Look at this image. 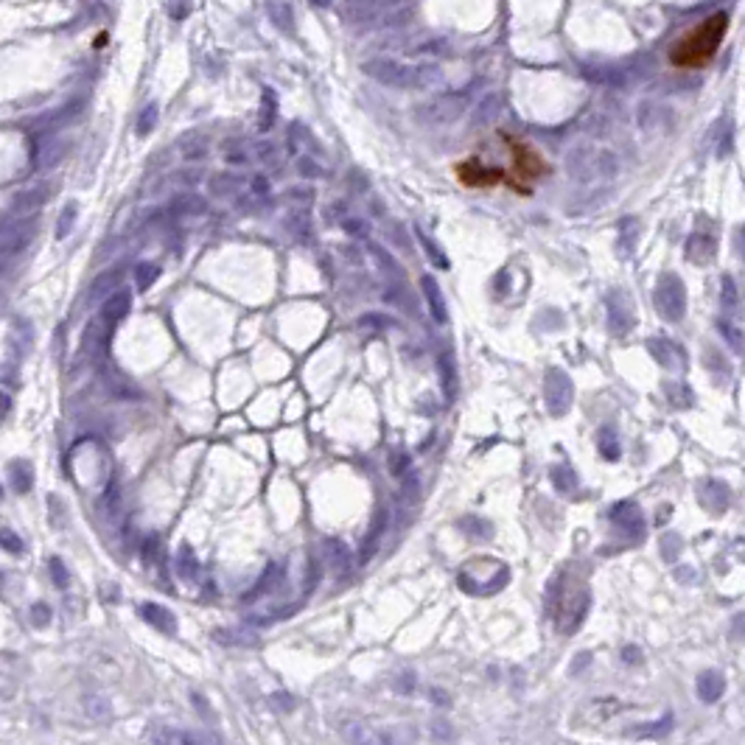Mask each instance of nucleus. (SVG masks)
I'll return each instance as SVG.
<instances>
[{
	"mask_svg": "<svg viewBox=\"0 0 745 745\" xmlns=\"http://www.w3.org/2000/svg\"><path fill=\"white\" fill-rule=\"evenodd\" d=\"M726 31H729V14L726 12L709 14L706 20L695 23L689 31H684L681 37L669 45V54H667L669 65L678 67V70H703L720 54Z\"/></svg>",
	"mask_w": 745,
	"mask_h": 745,
	"instance_id": "obj_1",
	"label": "nucleus"
},
{
	"mask_svg": "<svg viewBox=\"0 0 745 745\" xmlns=\"http://www.w3.org/2000/svg\"><path fill=\"white\" fill-rule=\"evenodd\" d=\"M653 306L661 319L667 323H681L687 317V286L676 272H664L656 280L653 289Z\"/></svg>",
	"mask_w": 745,
	"mask_h": 745,
	"instance_id": "obj_2",
	"label": "nucleus"
},
{
	"mask_svg": "<svg viewBox=\"0 0 745 745\" xmlns=\"http://www.w3.org/2000/svg\"><path fill=\"white\" fill-rule=\"evenodd\" d=\"M575 401V384L572 378L566 376L560 367H549L547 376H544V404H547V412L552 417H560L569 412Z\"/></svg>",
	"mask_w": 745,
	"mask_h": 745,
	"instance_id": "obj_3",
	"label": "nucleus"
},
{
	"mask_svg": "<svg viewBox=\"0 0 745 745\" xmlns=\"http://www.w3.org/2000/svg\"><path fill=\"white\" fill-rule=\"evenodd\" d=\"M606 308H608V328L614 336H628L636 325V311L630 306L628 292L614 289L606 295Z\"/></svg>",
	"mask_w": 745,
	"mask_h": 745,
	"instance_id": "obj_4",
	"label": "nucleus"
},
{
	"mask_svg": "<svg viewBox=\"0 0 745 745\" xmlns=\"http://www.w3.org/2000/svg\"><path fill=\"white\" fill-rule=\"evenodd\" d=\"M608 518L617 524L619 532H625L630 541H642L645 538V518H642V510H639V505L633 499L617 502L608 510Z\"/></svg>",
	"mask_w": 745,
	"mask_h": 745,
	"instance_id": "obj_5",
	"label": "nucleus"
},
{
	"mask_svg": "<svg viewBox=\"0 0 745 745\" xmlns=\"http://www.w3.org/2000/svg\"><path fill=\"white\" fill-rule=\"evenodd\" d=\"M647 350H650V356L667 367V370H681L687 367V350L678 347L676 342H669V339H650L647 342Z\"/></svg>",
	"mask_w": 745,
	"mask_h": 745,
	"instance_id": "obj_6",
	"label": "nucleus"
},
{
	"mask_svg": "<svg viewBox=\"0 0 745 745\" xmlns=\"http://www.w3.org/2000/svg\"><path fill=\"white\" fill-rule=\"evenodd\" d=\"M715 255H718V238H715V233H700V230H695L692 236H689V241H687V258L692 261V264H712L715 261Z\"/></svg>",
	"mask_w": 745,
	"mask_h": 745,
	"instance_id": "obj_7",
	"label": "nucleus"
},
{
	"mask_svg": "<svg viewBox=\"0 0 745 745\" xmlns=\"http://www.w3.org/2000/svg\"><path fill=\"white\" fill-rule=\"evenodd\" d=\"M420 289H423L426 306H429V314L435 317V323L446 325L448 323V306L443 300V289H440V283L435 280V275H423L420 277Z\"/></svg>",
	"mask_w": 745,
	"mask_h": 745,
	"instance_id": "obj_8",
	"label": "nucleus"
},
{
	"mask_svg": "<svg viewBox=\"0 0 745 745\" xmlns=\"http://www.w3.org/2000/svg\"><path fill=\"white\" fill-rule=\"evenodd\" d=\"M729 502H731V490L726 482L720 479H706L700 485V505L709 510V513H723L729 510Z\"/></svg>",
	"mask_w": 745,
	"mask_h": 745,
	"instance_id": "obj_9",
	"label": "nucleus"
},
{
	"mask_svg": "<svg viewBox=\"0 0 745 745\" xmlns=\"http://www.w3.org/2000/svg\"><path fill=\"white\" fill-rule=\"evenodd\" d=\"M323 555H325V563L328 569L336 575V577H347L350 569H353V558L347 552V547L339 541V538H328L323 544Z\"/></svg>",
	"mask_w": 745,
	"mask_h": 745,
	"instance_id": "obj_10",
	"label": "nucleus"
},
{
	"mask_svg": "<svg viewBox=\"0 0 745 745\" xmlns=\"http://www.w3.org/2000/svg\"><path fill=\"white\" fill-rule=\"evenodd\" d=\"M437 373H440V387H443V398L446 404H454L457 401V393H459V378H457V362L451 356V350H443L440 359H437Z\"/></svg>",
	"mask_w": 745,
	"mask_h": 745,
	"instance_id": "obj_11",
	"label": "nucleus"
},
{
	"mask_svg": "<svg viewBox=\"0 0 745 745\" xmlns=\"http://www.w3.org/2000/svg\"><path fill=\"white\" fill-rule=\"evenodd\" d=\"M106 342H110V323L104 319H93L84 331V350L93 359H104L106 356Z\"/></svg>",
	"mask_w": 745,
	"mask_h": 745,
	"instance_id": "obj_12",
	"label": "nucleus"
},
{
	"mask_svg": "<svg viewBox=\"0 0 745 745\" xmlns=\"http://www.w3.org/2000/svg\"><path fill=\"white\" fill-rule=\"evenodd\" d=\"M154 742L163 745H202V742H219L216 734H196V731H183V729H160L152 734Z\"/></svg>",
	"mask_w": 745,
	"mask_h": 745,
	"instance_id": "obj_13",
	"label": "nucleus"
},
{
	"mask_svg": "<svg viewBox=\"0 0 745 745\" xmlns=\"http://www.w3.org/2000/svg\"><path fill=\"white\" fill-rule=\"evenodd\" d=\"M726 692V678L720 676L718 669H706L698 676V698L703 703H718Z\"/></svg>",
	"mask_w": 745,
	"mask_h": 745,
	"instance_id": "obj_14",
	"label": "nucleus"
},
{
	"mask_svg": "<svg viewBox=\"0 0 745 745\" xmlns=\"http://www.w3.org/2000/svg\"><path fill=\"white\" fill-rule=\"evenodd\" d=\"M129 308H132V295L129 292H113L110 297H104V303H101V319H104V323H110V325H115V323H121V319L129 314Z\"/></svg>",
	"mask_w": 745,
	"mask_h": 745,
	"instance_id": "obj_15",
	"label": "nucleus"
},
{
	"mask_svg": "<svg viewBox=\"0 0 745 745\" xmlns=\"http://www.w3.org/2000/svg\"><path fill=\"white\" fill-rule=\"evenodd\" d=\"M283 577H286V569H283V563H269L266 566V572H264V577L244 594V602H253V599H261L264 594H269L272 588H277L280 583H283Z\"/></svg>",
	"mask_w": 745,
	"mask_h": 745,
	"instance_id": "obj_16",
	"label": "nucleus"
},
{
	"mask_svg": "<svg viewBox=\"0 0 745 745\" xmlns=\"http://www.w3.org/2000/svg\"><path fill=\"white\" fill-rule=\"evenodd\" d=\"M140 617H144L149 625H154L160 633H168V636L176 633V619H174V614H171L168 608L157 606V602H144V606H140Z\"/></svg>",
	"mask_w": 745,
	"mask_h": 745,
	"instance_id": "obj_17",
	"label": "nucleus"
},
{
	"mask_svg": "<svg viewBox=\"0 0 745 745\" xmlns=\"http://www.w3.org/2000/svg\"><path fill=\"white\" fill-rule=\"evenodd\" d=\"M121 277H124V269L121 266H115V269H106V272H101L95 280H93V286H90V295H87V300L90 303H98V300H104V297H110L115 289H118V283H121Z\"/></svg>",
	"mask_w": 745,
	"mask_h": 745,
	"instance_id": "obj_18",
	"label": "nucleus"
},
{
	"mask_svg": "<svg viewBox=\"0 0 745 745\" xmlns=\"http://www.w3.org/2000/svg\"><path fill=\"white\" fill-rule=\"evenodd\" d=\"M387 510H378L376 513V518H373V527H370V532L365 536V541H362V552H359V560L362 563H367L373 555H376V549H378V544H381V536H384V529H387Z\"/></svg>",
	"mask_w": 745,
	"mask_h": 745,
	"instance_id": "obj_19",
	"label": "nucleus"
},
{
	"mask_svg": "<svg viewBox=\"0 0 745 745\" xmlns=\"http://www.w3.org/2000/svg\"><path fill=\"white\" fill-rule=\"evenodd\" d=\"M636 241H639V225L633 219H622L619 225V238H617V253L622 261L633 258L636 253Z\"/></svg>",
	"mask_w": 745,
	"mask_h": 745,
	"instance_id": "obj_20",
	"label": "nucleus"
},
{
	"mask_svg": "<svg viewBox=\"0 0 745 745\" xmlns=\"http://www.w3.org/2000/svg\"><path fill=\"white\" fill-rule=\"evenodd\" d=\"M549 477H552L555 490L563 493V496H575L577 488H580V479H577V474H575L569 466H552Z\"/></svg>",
	"mask_w": 745,
	"mask_h": 745,
	"instance_id": "obj_21",
	"label": "nucleus"
},
{
	"mask_svg": "<svg viewBox=\"0 0 745 745\" xmlns=\"http://www.w3.org/2000/svg\"><path fill=\"white\" fill-rule=\"evenodd\" d=\"M457 527L463 529L468 538H474V541H490V538H493V524H490V521H485V518H477V516H466V518H459V524H457Z\"/></svg>",
	"mask_w": 745,
	"mask_h": 745,
	"instance_id": "obj_22",
	"label": "nucleus"
},
{
	"mask_svg": "<svg viewBox=\"0 0 745 745\" xmlns=\"http://www.w3.org/2000/svg\"><path fill=\"white\" fill-rule=\"evenodd\" d=\"M597 448H599V454L606 457V459H611V463L622 457L619 437H617V432L611 429V426H602V429L597 432Z\"/></svg>",
	"mask_w": 745,
	"mask_h": 745,
	"instance_id": "obj_23",
	"label": "nucleus"
},
{
	"mask_svg": "<svg viewBox=\"0 0 745 745\" xmlns=\"http://www.w3.org/2000/svg\"><path fill=\"white\" fill-rule=\"evenodd\" d=\"M588 606H591V597L583 591V594H580V599H577V606L566 611V619L560 622V630H563V633H572V630H577V628H580V622H583V619H586V614H588Z\"/></svg>",
	"mask_w": 745,
	"mask_h": 745,
	"instance_id": "obj_24",
	"label": "nucleus"
},
{
	"mask_svg": "<svg viewBox=\"0 0 745 745\" xmlns=\"http://www.w3.org/2000/svg\"><path fill=\"white\" fill-rule=\"evenodd\" d=\"M563 580H566V575H563V572H558V575L549 580V586H547V614H549L552 619H558V611H560V599H563Z\"/></svg>",
	"mask_w": 745,
	"mask_h": 745,
	"instance_id": "obj_25",
	"label": "nucleus"
},
{
	"mask_svg": "<svg viewBox=\"0 0 745 745\" xmlns=\"http://www.w3.org/2000/svg\"><path fill=\"white\" fill-rule=\"evenodd\" d=\"M664 396L669 398V404L676 409H687L695 404V396L687 384H664Z\"/></svg>",
	"mask_w": 745,
	"mask_h": 745,
	"instance_id": "obj_26",
	"label": "nucleus"
},
{
	"mask_svg": "<svg viewBox=\"0 0 745 745\" xmlns=\"http://www.w3.org/2000/svg\"><path fill=\"white\" fill-rule=\"evenodd\" d=\"M9 474H12V488H14V493H28V490H31V485H34V471H31L28 463H12Z\"/></svg>",
	"mask_w": 745,
	"mask_h": 745,
	"instance_id": "obj_27",
	"label": "nucleus"
},
{
	"mask_svg": "<svg viewBox=\"0 0 745 745\" xmlns=\"http://www.w3.org/2000/svg\"><path fill=\"white\" fill-rule=\"evenodd\" d=\"M84 709H87V715L93 720H106V718L113 715V706H110V700H106L104 695H87Z\"/></svg>",
	"mask_w": 745,
	"mask_h": 745,
	"instance_id": "obj_28",
	"label": "nucleus"
},
{
	"mask_svg": "<svg viewBox=\"0 0 745 745\" xmlns=\"http://www.w3.org/2000/svg\"><path fill=\"white\" fill-rule=\"evenodd\" d=\"M31 342H34V328H31V323L28 319H17V325H14V347L23 353L31 350Z\"/></svg>",
	"mask_w": 745,
	"mask_h": 745,
	"instance_id": "obj_29",
	"label": "nucleus"
},
{
	"mask_svg": "<svg viewBox=\"0 0 745 745\" xmlns=\"http://www.w3.org/2000/svg\"><path fill=\"white\" fill-rule=\"evenodd\" d=\"M157 275H160V266L157 264H149V261H144V264H137L135 266V277H137V289L140 292H146L152 283L157 280Z\"/></svg>",
	"mask_w": 745,
	"mask_h": 745,
	"instance_id": "obj_30",
	"label": "nucleus"
},
{
	"mask_svg": "<svg viewBox=\"0 0 745 745\" xmlns=\"http://www.w3.org/2000/svg\"><path fill=\"white\" fill-rule=\"evenodd\" d=\"M718 331L723 334L726 345H729L734 353H742V334H740V328H737L734 323H729V319H718Z\"/></svg>",
	"mask_w": 745,
	"mask_h": 745,
	"instance_id": "obj_31",
	"label": "nucleus"
},
{
	"mask_svg": "<svg viewBox=\"0 0 745 745\" xmlns=\"http://www.w3.org/2000/svg\"><path fill=\"white\" fill-rule=\"evenodd\" d=\"M176 566H180V575L183 577H188V580H194L196 577V558H194V552H191V547H183L180 549V555H176Z\"/></svg>",
	"mask_w": 745,
	"mask_h": 745,
	"instance_id": "obj_32",
	"label": "nucleus"
},
{
	"mask_svg": "<svg viewBox=\"0 0 745 745\" xmlns=\"http://www.w3.org/2000/svg\"><path fill=\"white\" fill-rule=\"evenodd\" d=\"M0 547H3L6 552H12V555H20L25 549L23 538L17 536L14 529H9V527H0Z\"/></svg>",
	"mask_w": 745,
	"mask_h": 745,
	"instance_id": "obj_33",
	"label": "nucleus"
},
{
	"mask_svg": "<svg viewBox=\"0 0 745 745\" xmlns=\"http://www.w3.org/2000/svg\"><path fill=\"white\" fill-rule=\"evenodd\" d=\"M737 300H740V295H737V283H734V277H731V275H723V280H720V303H723L726 308H734Z\"/></svg>",
	"mask_w": 745,
	"mask_h": 745,
	"instance_id": "obj_34",
	"label": "nucleus"
},
{
	"mask_svg": "<svg viewBox=\"0 0 745 745\" xmlns=\"http://www.w3.org/2000/svg\"><path fill=\"white\" fill-rule=\"evenodd\" d=\"M681 547H684V541H681L678 532H667V536H661V555L667 560H676V555L681 552Z\"/></svg>",
	"mask_w": 745,
	"mask_h": 745,
	"instance_id": "obj_35",
	"label": "nucleus"
},
{
	"mask_svg": "<svg viewBox=\"0 0 745 745\" xmlns=\"http://www.w3.org/2000/svg\"><path fill=\"white\" fill-rule=\"evenodd\" d=\"M342 734H345V740H350V742H378L365 726H359V723H347L345 729H342Z\"/></svg>",
	"mask_w": 745,
	"mask_h": 745,
	"instance_id": "obj_36",
	"label": "nucleus"
},
{
	"mask_svg": "<svg viewBox=\"0 0 745 745\" xmlns=\"http://www.w3.org/2000/svg\"><path fill=\"white\" fill-rule=\"evenodd\" d=\"M73 222H76V205H67V207L62 210L59 222H56V236L65 238L70 230H73Z\"/></svg>",
	"mask_w": 745,
	"mask_h": 745,
	"instance_id": "obj_37",
	"label": "nucleus"
},
{
	"mask_svg": "<svg viewBox=\"0 0 745 745\" xmlns=\"http://www.w3.org/2000/svg\"><path fill=\"white\" fill-rule=\"evenodd\" d=\"M31 625L34 628H48L51 625V608L45 602H34L31 606Z\"/></svg>",
	"mask_w": 745,
	"mask_h": 745,
	"instance_id": "obj_38",
	"label": "nucleus"
},
{
	"mask_svg": "<svg viewBox=\"0 0 745 745\" xmlns=\"http://www.w3.org/2000/svg\"><path fill=\"white\" fill-rule=\"evenodd\" d=\"M420 244H423V250H426V255H429V261H432V264H437L440 269H448V261H446V255H443L440 247H435V244H432L429 238H426V236H420Z\"/></svg>",
	"mask_w": 745,
	"mask_h": 745,
	"instance_id": "obj_39",
	"label": "nucleus"
},
{
	"mask_svg": "<svg viewBox=\"0 0 745 745\" xmlns=\"http://www.w3.org/2000/svg\"><path fill=\"white\" fill-rule=\"evenodd\" d=\"M48 566H51V580H54V586H56V588H67V569H65V563H62L59 558H51Z\"/></svg>",
	"mask_w": 745,
	"mask_h": 745,
	"instance_id": "obj_40",
	"label": "nucleus"
},
{
	"mask_svg": "<svg viewBox=\"0 0 745 745\" xmlns=\"http://www.w3.org/2000/svg\"><path fill=\"white\" fill-rule=\"evenodd\" d=\"M367 250L373 253V258H376V261L381 264V269H384V272H389V269H393V272L398 275V266L393 264V258H389V255H387V253L381 250V247H376V244H370V247H367Z\"/></svg>",
	"mask_w": 745,
	"mask_h": 745,
	"instance_id": "obj_41",
	"label": "nucleus"
},
{
	"mask_svg": "<svg viewBox=\"0 0 745 745\" xmlns=\"http://www.w3.org/2000/svg\"><path fill=\"white\" fill-rule=\"evenodd\" d=\"M389 468H393V474H396V477H401V474L409 468V457H406V454H401V451L389 454Z\"/></svg>",
	"mask_w": 745,
	"mask_h": 745,
	"instance_id": "obj_42",
	"label": "nucleus"
},
{
	"mask_svg": "<svg viewBox=\"0 0 745 745\" xmlns=\"http://www.w3.org/2000/svg\"><path fill=\"white\" fill-rule=\"evenodd\" d=\"M359 323H362L365 328H367V325H370V328H387L389 323H393V319H387V317H381V314H365Z\"/></svg>",
	"mask_w": 745,
	"mask_h": 745,
	"instance_id": "obj_43",
	"label": "nucleus"
},
{
	"mask_svg": "<svg viewBox=\"0 0 745 745\" xmlns=\"http://www.w3.org/2000/svg\"><path fill=\"white\" fill-rule=\"evenodd\" d=\"M396 687V692H401V695H409V692H415V676L412 672H404V676L393 684Z\"/></svg>",
	"mask_w": 745,
	"mask_h": 745,
	"instance_id": "obj_44",
	"label": "nucleus"
},
{
	"mask_svg": "<svg viewBox=\"0 0 745 745\" xmlns=\"http://www.w3.org/2000/svg\"><path fill=\"white\" fill-rule=\"evenodd\" d=\"M269 700H272L275 709H283V712H292V709H295V698L292 695H272Z\"/></svg>",
	"mask_w": 745,
	"mask_h": 745,
	"instance_id": "obj_45",
	"label": "nucleus"
},
{
	"mask_svg": "<svg viewBox=\"0 0 745 745\" xmlns=\"http://www.w3.org/2000/svg\"><path fill=\"white\" fill-rule=\"evenodd\" d=\"M622 661L625 664H642V650L639 647H633V645H628V647H622Z\"/></svg>",
	"mask_w": 745,
	"mask_h": 745,
	"instance_id": "obj_46",
	"label": "nucleus"
},
{
	"mask_svg": "<svg viewBox=\"0 0 745 745\" xmlns=\"http://www.w3.org/2000/svg\"><path fill=\"white\" fill-rule=\"evenodd\" d=\"M432 734L440 737V740H451V729H448V723H443V720L432 723Z\"/></svg>",
	"mask_w": 745,
	"mask_h": 745,
	"instance_id": "obj_47",
	"label": "nucleus"
},
{
	"mask_svg": "<svg viewBox=\"0 0 745 745\" xmlns=\"http://www.w3.org/2000/svg\"><path fill=\"white\" fill-rule=\"evenodd\" d=\"M345 230H350L353 236H367L370 233V227L362 225V222H345Z\"/></svg>",
	"mask_w": 745,
	"mask_h": 745,
	"instance_id": "obj_48",
	"label": "nucleus"
},
{
	"mask_svg": "<svg viewBox=\"0 0 745 745\" xmlns=\"http://www.w3.org/2000/svg\"><path fill=\"white\" fill-rule=\"evenodd\" d=\"M588 661H591V653H580V656H577V661L572 664V669H569V672H572V676H577V672H580V669H583Z\"/></svg>",
	"mask_w": 745,
	"mask_h": 745,
	"instance_id": "obj_49",
	"label": "nucleus"
},
{
	"mask_svg": "<svg viewBox=\"0 0 745 745\" xmlns=\"http://www.w3.org/2000/svg\"><path fill=\"white\" fill-rule=\"evenodd\" d=\"M12 261H14L12 255H6V253H0V275H3V272H6L9 266H12Z\"/></svg>",
	"mask_w": 745,
	"mask_h": 745,
	"instance_id": "obj_50",
	"label": "nucleus"
},
{
	"mask_svg": "<svg viewBox=\"0 0 745 745\" xmlns=\"http://www.w3.org/2000/svg\"><path fill=\"white\" fill-rule=\"evenodd\" d=\"M0 499H3V488H0Z\"/></svg>",
	"mask_w": 745,
	"mask_h": 745,
	"instance_id": "obj_51",
	"label": "nucleus"
}]
</instances>
